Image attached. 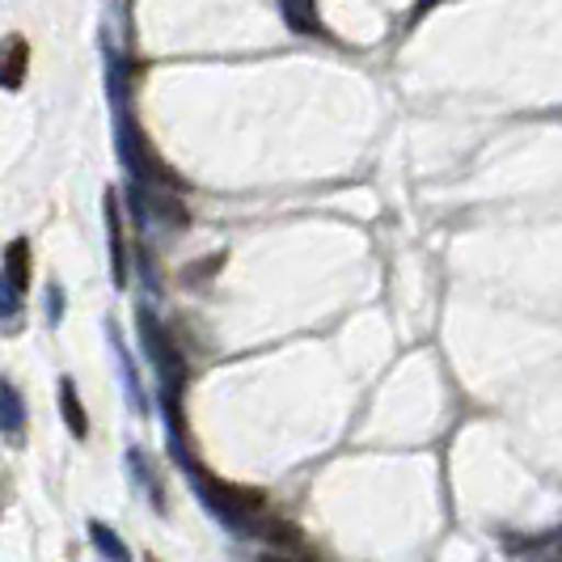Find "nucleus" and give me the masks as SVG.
Returning <instances> with one entry per match:
<instances>
[{"instance_id":"nucleus-11","label":"nucleus","mask_w":562,"mask_h":562,"mask_svg":"<svg viewBox=\"0 0 562 562\" xmlns=\"http://www.w3.org/2000/svg\"><path fill=\"white\" fill-rule=\"evenodd\" d=\"M262 562H301V559H292V554H262Z\"/></svg>"},{"instance_id":"nucleus-9","label":"nucleus","mask_w":562,"mask_h":562,"mask_svg":"<svg viewBox=\"0 0 562 562\" xmlns=\"http://www.w3.org/2000/svg\"><path fill=\"white\" fill-rule=\"evenodd\" d=\"M127 461H132V474H140V482H144V491H148V499H153V507L161 512V507H166V499H161V482H157V474L148 470L144 452H140V449H132V457H127Z\"/></svg>"},{"instance_id":"nucleus-3","label":"nucleus","mask_w":562,"mask_h":562,"mask_svg":"<svg viewBox=\"0 0 562 562\" xmlns=\"http://www.w3.org/2000/svg\"><path fill=\"white\" fill-rule=\"evenodd\" d=\"M26 64H30V43L22 34H13V38L0 43V85L4 89H18V85L26 81Z\"/></svg>"},{"instance_id":"nucleus-2","label":"nucleus","mask_w":562,"mask_h":562,"mask_svg":"<svg viewBox=\"0 0 562 562\" xmlns=\"http://www.w3.org/2000/svg\"><path fill=\"white\" fill-rule=\"evenodd\" d=\"M140 317V342H144V356L153 360V368H157V376H161V385H166V394L178 397V390L187 385V360H182V351L173 347V338H169V330L153 317L148 310L136 313Z\"/></svg>"},{"instance_id":"nucleus-12","label":"nucleus","mask_w":562,"mask_h":562,"mask_svg":"<svg viewBox=\"0 0 562 562\" xmlns=\"http://www.w3.org/2000/svg\"><path fill=\"white\" fill-rule=\"evenodd\" d=\"M144 562H157V559H153V554H148V559H144Z\"/></svg>"},{"instance_id":"nucleus-1","label":"nucleus","mask_w":562,"mask_h":562,"mask_svg":"<svg viewBox=\"0 0 562 562\" xmlns=\"http://www.w3.org/2000/svg\"><path fill=\"white\" fill-rule=\"evenodd\" d=\"M173 457H178V465L187 470V479H191V486H195L199 504L207 507L225 529H233V533H258V525H262V495L212 479L207 470H199L195 465L191 449L173 452Z\"/></svg>"},{"instance_id":"nucleus-4","label":"nucleus","mask_w":562,"mask_h":562,"mask_svg":"<svg viewBox=\"0 0 562 562\" xmlns=\"http://www.w3.org/2000/svg\"><path fill=\"white\" fill-rule=\"evenodd\" d=\"M22 431H26V402H22L13 381L0 376V436L22 440Z\"/></svg>"},{"instance_id":"nucleus-7","label":"nucleus","mask_w":562,"mask_h":562,"mask_svg":"<svg viewBox=\"0 0 562 562\" xmlns=\"http://www.w3.org/2000/svg\"><path fill=\"white\" fill-rule=\"evenodd\" d=\"M89 541L102 550V559L111 562H132V550L123 546V537L114 533L111 525H102V520H89Z\"/></svg>"},{"instance_id":"nucleus-6","label":"nucleus","mask_w":562,"mask_h":562,"mask_svg":"<svg viewBox=\"0 0 562 562\" xmlns=\"http://www.w3.org/2000/svg\"><path fill=\"white\" fill-rule=\"evenodd\" d=\"M4 283L13 288V292H30V241H9V250H4Z\"/></svg>"},{"instance_id":"nucleus-10","label":"nucleus","mask_w":562,"mask_h":562,"mask_svg":"<svg viewBox=\"0 0 562 562\" xmlns=\"http://www.w3.org/2000/svg\"><path fill=\"white\" fill-rule=\"evenodd\" d=\"M283 13H288V22L301 30V34H322V22L313 18V9L305 4V0H280Z\"/></svg>"},{"instance_id":"nucleus-8","label":"nucleus","mask_w":562,"mask_h":562,"mask_svg":"<svg viewBox=\"0 0 562 562\" xmlns=\"http://www.w3.org/2000/svg\"><path fill=\"white\" fill-rule=\"evenodd\" d=\"M106 225H111V258H114V283L123 288L127 283V258H123V228H119V207L114 195L106 199Z\"/></svg>"},{"instance_id":"nucleus-5","label":"nucleus","mask_w":562,"mask_h":562,"mask_svg":"<svg viewBox=\"0 0 562 562\" xmlns=\"http://www.w3.org/2000/svg\"><path fill=\"white\" fill-rule=\"evenodd\" d=\"M59 415H64L68 431H72L77 440L89 436V415H85L81 394H77V381H72V376H64V381H59Z\"/></svg>"}]
</instances>
